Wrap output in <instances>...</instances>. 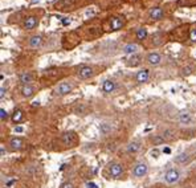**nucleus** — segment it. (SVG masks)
Instances as JSON below:
<instances>
[{
    "mask_svg": "<svg viewBox=\"0 0 196 188\" xmlns=\"http://www.w3.org/2000/svg\"><path fill=\"white\" fill-rule=\"evenodd\" d=\"M23 115H24V113H23L20 109H16L12 114V121L15 122V123H19V122L23 119Z\"/></svg>",
    "mask_w": 196,
    "mask_h": 188,
    "instance_id": "aec40b11",
    "label": "nucleus"
},
{
    "mask_svg": "<svg viewBox=\"0 0 196 188\" xmlns=\"http://www.w3.org/2000/svg\"><path fill=\"white\" fill-rule=\"evenodd\" d=\"M23 144H24V141H23L21 138H12L9 141V146H11V149H12L13 151L20 150L23 147Z\"/></svg>",
    "mask_w": 196,
    "mask_h": 188,
    "instance_id": "ddd939ff",
    "label": "nucleus"
},
{
    "mask_svg": "<svg viewBox=\"0 0 196 188\" xmlns=\"http://www.w3.org/2000/svg\"><path fill=\"white\" fill-rule=\"evenodd\" d=\"M163 16H164V12H163V9L162 8H152L151 11H150V17H151L152 20H162L163 19Z\"/></svg>",
    "mask_w": 196,
    "mask_h": 188,
    "instance_id": "9b49d317",
    "label": "nucleus"
},
{
    "mask_svg": "<svg viewBox=\"0 0 196 188\" xmlns=\"http://www.w3.org/2000/svg\"><path fill=\"white\" fill-rule=\"evenodd\" d=\"M77 74L81 79H87V78L94 76V69H93L92 66H82V68H79Z\"/></svg>",
    "mask_w": 196,
    "mask_h": 188,
    "instance_id": "20e7f679",
    "label": "nucleus"
},
{
    "mask_svg": "<svg viewBox=\"0 0 196 188\" xmlns=\"http://www.w3.org/2000/svg\"><path fill=\"white\" fill-rule=\"evenodd\" d=\"M32 79H33V77L32 74H31L29 72H25V73H21L19 77V81L21 82L23 85H29L31 82H32Z\"/></svg>",
    "mask_w": 196,
    "mask_h": 188,
    "instance_id": "2eb2a0df",
    "label": "nucleus"
},
{
    "mask_svg": "<svg viewBox=\"0 0 196 188\" xmlns=\"http://www.w3.org/2000/svg\"><path fill=\"white\" fill-rule=\"evenodd\" d=\"M163 152H164V154H170V152H171V149H170V147H164Z\"/></svg>",
    "mask_w": 196,
    "mask_h": 188,
    "instance_id": "7c9ffc66",
    "label": "nucleus"
},
{
    "mask_svg": "<svg viewBox=\"0 0 196 188\" xmlns=\"http://www.w3.org/2000/svg\"><path fill=\"white\" fill-rule=\"evenodd\" d=\"M149 77H150L149 69H142V70H139V72L137 73L135 78H137L138 82H146L147 79H149Z\"/></svg>",
    "mask_w": 196,
    "mask_h": 188,
    "instance_id": "f8f14e48",
    "label": "nucleus"
},
{
    "mask_svg": "<svg viewBox=\"0 0 196 188\" xmlns=\"http://www.w3.org/2000/svg\"><path fill=\"white\" fill-rule=\"evenodd\" d=\"M23 130H24V129H23L21 126H17V127H15V131H16V133H23Z\"/></svg>",
    "mask_w": 196,
    "mask_h": 188,
    "instance_id": "c756f323",
    "label": "nucleus"
},
{
    "mask_svg": "<svg viewBox=\"0 0 196 188\" xmlns=\"http://www.w3.org/2000/svg\"><path fill=\"white\" fill-rule=\"evenodd\" d=\"M86 188H98V186L95 183H93V181H87V183H86Z\"/></svg>",
    "mask_w": 196,
    "mask_h": 188,
    "instance_id": "cd10ccee",
    "label": "nucleus"
},
{
    "mask_svg": "<svg viewBox=\"0 0 196 188\" xmlns=\"http://www.w3.org/2000/svg\"><path fill=\"white\" fill-rule=\"evenodd\" d=\"M0 154H1V156H4V155H5V150H4V146H1V147H0Z\"/></svg>",
    "mask_w": 196,
    "mask_h": 188,
    "instance_id": "2f4dec72",
    "label": "nucleus"
},
{
    "mask_svg": "<svg viewBox=\"0 0 196 188\" xmlns=\"http://www.w3.org/2000/svg\"><path fill=\"white\" fill-rule=\"evenodd\" d=\"M130 60H131V61H127V65H129V66H137V65L141 64V56H133Z\"/></svg>",
    "mask_w": 196,
    "mask_h": 188,
    "instance_id": "4be33fe9",
    "label": "nucleus"
},
{
    "mask_svg": "<svg viewBox=\"0 0 196 188\" xmlns=\"http://www.w3.org/2000/svg\"><path fill=\"white\" fill-rule=\"evenodd\" d=\"M39 24V20L35 17V16H29V17L25 19L24 21V28L25 29H33L36 28V25Z\"/></svg>",
    "mask_w": 196,
    "mask_h": 188,
    "instance_id": "1a4fd4ad",
    "label": "nucleus"
},
{
    "mask_svg": "<svg viewBox=\"0 0 196 188\" xmlns=\"http://www.w3.org/2000/svg\"><path fill=\"white\" fill-rule=\"evenodd\" d=\"M151 141H152V143H154V144H160V143H164L166 139H164L162 135H157V136H152Z\"/></svg>",
    "mask_w": 196,
    "mask_h": 188,
    "instance_id": "b1692460",
    "label": "nucleus"
},
{
    "mask_svg": "<svg viewBox=\"0 0 196 188\" xmlns=\"http://www.w3.org/2000/svg\"><path fill=\"white\" fill-rule=\"evenodd\" d=\"M146 37H147V29L146 28H139V29L137 31V39L143 40Z\"/></svg>",
    "mask_w": 196,
    "mask_h": 188,
    "instance_id": "5701e85b",
    "label": "nucleus"
},
{
    "mask_svg": "<svg viewBox=\"0 0 196 188\" xmlns=\"http://www.w3.org/2000/svg\"><path fill=\"white\" fill-rule=\"evenodd\" d=\"M41 44H42L41 36H33V37H31V40H29V47L33 48V49H37Z\"/></svg>",
    "mask_w": 196,
    "mask_h": 188,
    "instance_id": "dca6fc26",
    "label": "nucleus"
},
{
    "mask_svg": "<svg viewBox=\"0 0 196 188\" xmlns=\"http://www.w3.org/2000/svg\"><path fill=\"white\" fill-rule=\"evenodd\" d=\"M61 188H74V184L70 183V181H65V183H62Z\"/></svg>",
    "mask_w": 196,
    "mask_h": 188,
    "instance_id": "a878e982",
    "label": "nucleus"
},
{
    "mask_svg": "<svg viewBox=\"0 0 196 188\" xmlns=\"http://www.w3.org/2000/svg\"><path fill=\"white\" fill-rule=\"evenodd\" d=\"M147 172H149V164L146 162H139L133 170V175L135 178H143L147 175Z\"/></svg>",
    "mask_w": 196,
    "mask_h": 188,
    "instance_id": "f257e3e1",
    "label": "nucleus"
},
{
    "mask_svg": "<svg viewBox=\"0 0 196 188\" xmlns=\"http://www.w3.org/2000/svg\"><path fill=\"white\" fill-rule=\"evenodd\" d=\"M179 179H180V171H179V170L171 168V170H168L166 173H164V180H166L168 184L176 183Z\"/></svg>",
    "mask_w": 196,
    "mask_h": 188,
    "instance_id": "f03ea898",
    "label": "nucleus"
},
{
    "mask_svg": "<svg viewBox=\"0 0 196 188\" xmlns=\"http://www.w3.org/2000/svg\"><path fill=\"white\" fill-rule=\"evenodd\" d=\"M189 39H191V41H196V29H192L191 33H189Z\"/></svg>",
    "mask_w": 196,
    "mask_h": 188,
    "instance_id": "bb28decb",
    "label": "nucleus"
},
{
    "mask_svg": "<svg viewBox=\"0 0 196 188\" xmlns=\"http://www.w3.org/2000/svg\"><path fill=\"white\" fill-rule=\"evenodd\" d=\"M76 142V134L73 131H68L62 135V143L69 146V144H73Z\"/></svg>",
    "mask_w": 196,
    "mask_h": 188,
    "instance_id": "6e6552de",
    "label": "nucleus"
},
{
    "mask_svg": "<svg viewBox=\"0 0 196 188\" xmlns=\"http://www.w3.org/2000/svg\"><path fill=\"white\" fill-rule=\"evenodd\" d=\"M151 154H152V156H155V158H158V156H159V155H158L159 152H158L157 150H154V151H152V152H151Z\"/></svg>",
    "mask_w": 196,
    "mask_h": 188,
    "instance_id": "72a5a7b5",
    "label": "nucleus"
},
{
    "mask_svg": "<svg viewBox=\"0 0 196 188\" xmlns=\"http://www.w3.org/2000/svg\"><path fill=\"white\" fill-rule=\"evenodd\" d=\"M191 121H192V118H191V115H189V113H187V111H181L180 114H179V122H180V123L188 125Z\"/></svg>",
    "mask_w": 196,
    "mask_h": 188,
    "instance_id": "a211bd4d",
    "label": "nucleus"
},
{
    "mask_svg": "<svg viewBox=\"0 0 196 188\" xmlns=\"http://www.w3.org/2000/svg\"><path fill=\"white\" fill-rule=\"evenodd\" d=\"M5 92H7V90H5V87H1V89H0V98H4Z\"/></svg>",
    "mask_w": 196,
    "mask_h": 188,
    "instance_id": "c85d7f7f",
    "label": "nucleus"
},
{
    "mask_svg": "<svg viewBox=\"0 0 196 188\" xmlns=\"http://www.w3.org/2000/svg\"><path fill=\"white\" fill-rule=\"evenodd\" d=\"M175 162H176V163H180V164L187 163V162H189V155L188 154H180V155H178L176 158H175Z\"/></svg>",
    "mask_w": 196,
    "mask_h": 188,
    "instance_id": "412c9836",
    "label": "nucleus"
},
{
    "mask_svg": "<svg viewBox=\"0 0 196 188\" xmlns=\"http://www.w3.org/2000/svg\"><path fill=\"white\" fill-rule=\"evenodd\" d=\"M62 23H64V25H68V24H70V20L64 19V20H62Z\"/></svg>",
    "mask_w": 196,
    "mask_h": 188,
    "instance_id": "473e14b6",
    "label": "nucleus"
},
{
    "mask_svg": "<svg viewBox=\"0 0 196 188\" xmlns=\"http://www.w3.org/2000/svg\"><path fill=\"white\" fill-rule=\"evenodd\" d=\"M109 172L113 178H119V176L123 173V167L119 163H111L109 167Z\"/></svg>",
    "mask_w": 196,
    "mask_h": 188,
    "instance_id": "39448f33",
    "label": "nucleus"
},
{
    "mask_svg": "<svg viewBox=\"0 0 196 188\" xmlns=\"http://www.w3.org/2000/svg\"><path fill=\"white\" fill-rule=\"evenodd\" d=\"M123 25H125V19L122 17V16H115V17H113L111 21H110V28H111L113 31L121 29Z\"/></svg>",
    "mask_w": 196,
    "mask_h": 188,
    "instance_id": "423d86ee",
    "label": "nucleus"
},
{
    "mask_svg": "<svg viewBox=\"0 0 196 188\" xmlns=\"http://www.w3.org/2000/svg\"><path fill=\"white\" fill-rule=\"evenodd\" d=\"M139 149H141V143H139V142H131L130 144H127V152L129 154L138 152Z\"/></svg>",
    "mask_w": 196,
    "mask_h": 188,
    "instance_id": "6ab92c4d",
    "label": "nucleus"
},
{
    "mask_svg": "<svg viewBox=\"0 0 196 188\" xmlns=\"http://www.w3.org/2000/svg\"><path fill=\"white\" fill-rule=\"evenodd\" d=\"M102 89H103L105 93H111V92H114V89H115V82L111 81V79H106V81L103 82V85H102Z\"/></svg>",
    "mask_w": 196,
    "mask_h": 188,
    "instance_id": "4468645a",
    "label": "nucleus"
},
{
    "mask_svg": "<svg viewBox=\"0 0 196 188\" xmlns=\"http://www.w3.org/2000/svg\"><path fill=\"white\" fill-rule=\"evenodd\" d=\"M147 61H149L150 65H159L162 61V56L157 52H151L147 56Z\"/></svg>",
    "mask_w": 196,
    "mask_h": 188,
    "instance_id": "0eeeda50",
    "label": "nucleus"
},
{
    "mask_svg": "<svg viewBox=\"0 0 196 188\" xmlns=\"http://www.w3.org/2000/svg\"><path fill=\"white\" fill-rule=\"evenodd\" d=\"M73 87L74 86H73V84H70V82H61V84L56 87V93H57L58 95H66V94H69L72 92Z\"/></svg>",
    "mask_w": 196,
    "mask_h": 188,
    "instance_id": "7ed1b4c3",
    "label": "nucleus"
},
{
    "mask_svg": "<svg viewBox=\"0 0 196 188\" xmlns=\"http://www.w3.org/2000/svg\"><path fill=\"white\" fill-rule=\"evenodd\" d=\"M35 93H36V87H35V86H32V85H23V87H21V94H23L24 97L29 98V97H32Z\"/></svg>",
    "mask_w": 196,
    "mask_h": 188,
    "instance_id": "9d476101",
    "label": "nucleus"
},
{
    "mask_svg": "<svg viewBox=\"0 0 196 188\" xmlns=\"http://www.w3.org/2000/svg\"><path fill=\"white\" fill-rule=\"evenodd\" d=\"M7 118H8V113L5 111V109H0V119H1V122H4Z\"/></svg>",
    "mask_w": 196,
    "mask_h": 188,
    "instance_id": "393cba45",
    "label": "nucleus"
},
{
    "mask_svg": "<svg viewBox=\"0 0 196 188\" xmlns=\"http://www.w3.org/2000/svg\"><path fill=\"white\" fill-rule=\"evenodd\" d=\"M138 50V45L137 44H127L123 47V53H126V55H134L135 52Z\"/></svg>",
    "mask_w": 196,
    "mask_h": 188,
    "instance_id": "f3484780",
    "label": "nucleus"
}]
</instances>
